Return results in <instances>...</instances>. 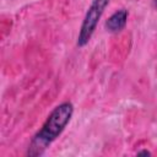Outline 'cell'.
<instances>
[{
  "mask_svg": "<svg viewBox=\"0 0 157 157\" xmlns=\"http://www.w3.org/2000/svg\"><path fill=\"white\" fill-rule=\"evenodd\" d=\"M74 114V104L69 101L58 104L47 117L42 128L34 134L29 141L26 156L38 157L42 156L47 148L60 136L70 123Z\"/></svg>",
  "mask_w": 157,
  "mask_h": 157,
  "instance_id": "1",
  "label": "cell"
},
{
  "mask_svg": "<svg viewBox=\"0 0 157 157\" xmlns=\"http://www.w3.org/2000/svg\"><path fill=\"white\" fill-rule=\"evenodd\" d=\"M110 0H93L83 17V21L81 23V27H80V31H78V36H77V47L82 48L85 47L90 39L92 38L96 28H97V25H98V21L101 20L105 7L108 6Z\"/></svg>",
  "mask_w": 157,
  "mask_h": 157,
  "instance_id": "2",
  "label": "cell"
},
{
  "mask_svg": "<svg viewBox=\"0 0 157 157\" xmlns=\"http://www.w3.org/2000/svg\"><path fill=\"white\" fill-rule=\"evenodd\" d=\"M128 16H129V12L125 9H120L118 11H115L105 21V23H104L105 29L108 32H110V33H118V32H120L126 26Z\"/></svg>",
  "mask_w": 157,
  "mask_h": 157,
  "instance_id": "3",
  "label": "cell"
},
{
  "mask_svg": "<svg viewBox=\"0 0 157 157\" xmlns=\"http://www.w3.org/2000/svg\"><path fill=\"white\" fill-rule=\"evenodd\" d=\"M137 155H146V156H148V155H151V152L147 151V150H142V151H139Z\"/></svg>",
  "mask_w": 157,
  "mask_h": 157,
  "instance_id": "4",
  "label": "cell"
},
{
  "mask_svg": "<svg viewBox=\"0 0 157 157\" xmlns=\"http://www.w3.org/2000/svg\"><path fill=\"white\" fill-rule=\"evenodd\" d=\"M152 6H153L155 9H157V0H153V2H152Z\"/></svg>",
  "mask_w": 157,
  "mask_h": 157,
  "instance_id": "5",
  "label": "cell"
}]
</instances>
